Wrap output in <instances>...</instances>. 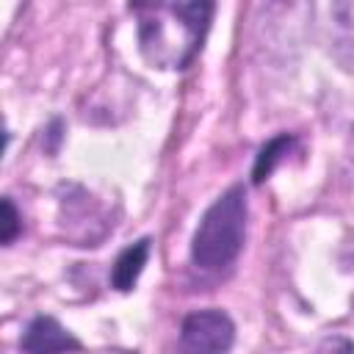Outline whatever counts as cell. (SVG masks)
I'll return each instance as SVG.
<instances>
[{
  "mask_svg": "<svg viewBox=\"0 0 354 354\" xmlns=\"http://www.w3.org/2000/svg\"><path fill=\"white\" fill-rule=\"evenodd\" d=\"M149 249H152L149 238H138L136 243L124 246L116 254L113 266H111V288H116L119 293L133 290L138 277H141V271H144V266H147V260H149Z\"/></svg>",
  "mask_w": 354,
  "mask_h": 354,
  "instance_id": "6",
  "label": "cell"
},
{
  "mask_svg": "<svg viewBox=\"0 0 354 354\" xmlns=\"http://www.w3.org/2000/svg\"><path fill=\"white\" fill-rule=\"evenodd\" d=\"M329 53L343 69H354V0L329 6Z\"/></svg>",
  "mask_w": 354,
  "mask_h": 354,
  "instance_id": "5",
  "label": "cell"
},
{
  "mask_svg": "<svg viewBox=\"0 0 354 354\" xmlns=\"http://www.w3.org/2000/svg\"><path fill=\"white\" fill-rule=\"evenodd\" d=\"M138 50L155 69H185L207 36L213 3H136Z\"/></svg>",
  "mask_w": 354,
  "mask_h": 354,
  "instance_id": "1",
  "label": "cell"
},
{
  "mask_svg": "<svg viewBox=\"0 0 354 354\" xmlns=\"http://www.w3.org/2000/svg\"><path fill=\"white\" fill-rule=\"evenodd\" d=\"M293 144H296V136H293V133H279V136L268 138V141L260 147L257 158H254V166H252V183H254V185L266 183V180L274 174V169L285 160V155L293 149Z\"/></svg>",
  "mask_w": 354,
  "mask_h": 354,
  "instance_id": "7",
  "label": "cell"
},
{
  "mask_svg": "<svg viewBox=\"0 0 354 354\" xmlns=\"http://www.w3.org/2000/svg\"><path fill=\"white\" fill-rule=\"evenodd\" d=\"M246 185L235 183L218 194L202 213L191 235V263L202 271H224L232 266L246 241Z\"/></svg>",
  "mask_w": 354,
  "mask_h": 354,
  "instance_id": "2",
  "label": "cell"
},
{
  "mask_svg": "<svg viewBox=\"0 0 354 354\" xmlns=\"http://www.w3.org/2000/svg\"><path fill=\"white\" fill-rule=\"evenodd\" d=\"M235 343V324L218 307L194 310L180 321L177 354H230Z\"/></svg>",
  "mask_w": 354,
  "mask_h": 354,
  "instance_id": "3",
  "label": "cell"
},
{
  "mask_svg": "<svg viewBox=\"0 0 354 354\" xmlns=\"http://www.w3.org/2000/svg\"><path fill=\"white\" fill-rule=\"evenodd\" d=\"M19 348L25 354H72L80 348V340L66 326H61L58 318L36 315L19 337Z\"/></svg>",
  "mask_w": 354,
  "mask_h": 354,
  "instance_id": "4",
  "label": "cell"
},
{
  "mask_svg": "<svg viewBox=\"0 0 354 354\" xmlns=\"http://www.w3.org/2000/svg\"><path fill=\"white\" fill-rule=\"evenodd\" d=\"M315 354H354V340L346 335H326L318 343Z\"/></svg>",
  "mask_w": 354,
  "mask_h": 354,
  "instance_id": "9",
  "label": "cell"
},
{
  "mask_svg": "<svg viewBox=\"0 0 354 354\" xmlns=\"http://www.w3.org/2000/svg\"><path fill=\"white\" fill-rule=\"evenodd\" d=\"M19 230H22V216L17 213L11 196H3V218H0V241H3V246H11L14 238L19 235Z\"/></svg>",
  "mask_w": 354,
  "mask_h": 354,
  "instance_id": "8",
  "label": "cell"
}]
</instances>
